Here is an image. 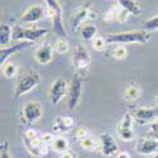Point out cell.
<instances>
[{
  "label": "cell",
  "instance_id": "cell-1",
  "mask_svg": "<svg viewBox=\"0 0 158 158\" xmlns=\"http://www.w3.org/2000/svg\"><path fill=\"white\" fill-rule=\"evenodd\" d=\"M151 34L147 31H129L106 35L108 44H129V43H139L144 44L149 41Z\"/></svg>",
  "mask_w": 158,
  "mask_h": 158
},
{
  "label": "cell",
  "instance_id": "cell-2",
  "mask_svg": "<svg viewBox=\"0 0 158 158\" xmlns=\"http://www.w3.org/2000/svg\"><path fill=\"white\" fill-rule=\"evenodd\" d=\"M41 84V76L37 71H28L24 72L18 77V80L14 86V96L20 98L25 94L31 93L33 89H35Z\"/></svg>",
  "mask_w": 158,
  "mask_h": 158
},
{
  "label": "cell",
  "instance_id": "cell-3",
  "mask_svg": "<svg viewBox=\"0 0 158 158\" xmlns=\"http://www.w3.org/2000/svg\"><path fill=\"white\" fill-rule=\"evenodd\" d=\"M43 115V108L39 101L31 100L23 104L20 109V122L24 125H33L41 120Z\"/></svg>",
  "mask_w": 158,
  "mask_h": 158
},
{
  "label": "cell",
  "instance_id": "cell-4",
  "mask_svg": "<svg viewBox=\"0 0 158 158\" xmlns=\"http://www.w3.org/2000/svg\"><path fill=\"white\" fill-rule=\"evenodd\" d=\"M48 33L47 28H28L22 25H14L13 27V39L19 42H31L34 43L43 38Z\"/></svg>",
  "mask_w": 158,
  "mask_h": 158
},
{
  "label": "cell",
  "instance_id": "cell-5",
  "mask_svg": "<svg viewBox=\"0 0 158 158\" xmlns=\"http://www.w3.org/2000/svg\"><path fill=\"white\" fill-rule=\"evenodd\" d=\"M69 84L63 77H57L53 80L48 89V101L53 105L60 104L64 98H67Z\"/></svg>",
  "mask_w": 158,
  "mask_h": 158
},
{
  "label": "cell",
  "instance_id": "cell-6",
  "mask_svg": "<svg viewBox=\"0 0 158 158\" xmlns=\"http://www.w3.org/2000/svg\"><path fill=\"white\" fill-rule=\"evenodd\" d=\"M82 86H84V81L82 77L76 75L69 86V93H67V108L73 110L77 108V105L80 104L81 100V95H82Z\"/></svg>",
  "mask_w": 158,
  "mask_h": 158
},
{
  "label": "cell",
  "instance_id": "cell-7",
  "mask_svg": "<svg viewBox=\"0 0 158 158\" xmlns=\"http://www.w3.org/2000/svg\"><path fill=\"white\" fill-rule=\"evenodd\" d=\"M72 64L77 71H87L91 66V56L86 47L82 44H77L73 48Z\"/></svg>",
  "mask_w": 158,
  "mask_h": 158
},
{
  "label": "cell",
  "instance_id": "cell-8",
  "mask_svg": "<svg viewBox=\"0 0 158 158\" xmlns=\"http://www.w3.org/2000/svg\"><path fill=\"white\" fill-rule=\"evenodd\" d=\"M99 152L104 157H113L119 153V146L109 133L99 135Z\"/></svg>",
  "mask_w": 158,
  "mask_h": 158
},
{
  "label": "cell",
  "instance_id": "cell-9",
  "mask_svg": "<svg viewBox=\"0 0 158 158\" xmlns=\"http://www.w3.org/2000/svg\"><path fill=\"white\" fill-rule=\"evenodd\" d=\"M46 15H47V8L39 4H33L25 9V11L20 17V22L24 24H33L42 20Z\"/></svg>",
  "mask_w": 158,
  "mask_h": 158
},
{
  "label": "cell",
  "instance_id": "cell-10",
  "mask_svg": "<svg viewBox=\"0 0 158 158\" xmlns=\"http://www.w3.org/2000/svg\"><path fill=\"white\" fill-rule=\"evenodd\" d=\"M135 153L139 156H158V139L144 137L138 139L135 144Z\"/></svg>",
  "mask_w": 158,
  "mask_h": 158
},
{
  "label": "cell",
  "instance_id": "cell-11",
  "mask_svg": "<svg viewBox=\"0 0 158 158\" xmlns=\"http://www.w3.org/2000/svg\"><path fill=\"white\" fill-rule=\"evenodd\" d=\"M131 115L134 118V122L139 124H148L153 123L158 118V109L154 108H138L131 111Z\"/></svg>",
  "mask_w": 158,
  "mask_h": 158
},
{
  "label": "cell",
  "instance_id": "cell-12",
  "mask_svg": "<svg viewBox=\"0 0 158 158\" xmlns=\"http://www.w3.org/2000/svg\"><path fill=\"white\" fill-rule=\"evenodd\" d=\"M53 52H55L53 46H52L51 43H48V42H44L35 49L34 58L39 64L46 66V64L51 63L52 60H53Z\"/></svg>",
  "mask_w": 158,
  "mask_h": 158
},
{
  "label": "cell",
  "instance_id": "cell-13",
  "mask_svg": "<svg viewBox=\"0 0 158 158\" xmlns=\"http://www.w3.org/2000/svg\"><path fill=\"white\" fill-rule=\"evenodd\" d=\"M75 127V120L70 115H64V116H57L53 123V133H57L60 135H63Z\"/></svg>",
  "mask_w": 158,
  "mask_h": 158
},
{
  "label": "cell",
  "instance_id": "cell-14",
  "mask_svg": "<svg viewBox=\"0 0 158 158\" xmlns=\"http://www.w3.org/2000/svg\"><path fill=\"white\" fill-rule=\"evenodd\" d=\"M32 44L33 43H31V42H19L14 46H9L6 48H2V51H0V66H3L5 62H8L9 58L13 55H15V53H18V52L31 47Z\"/></svg>",
  "mask_w": 158,
  "mask_h": 158
},
{
  "label": "cell",
  "instance_id": "cell-15",
  "mask_svg": "<svg viewBox=\"0 0 158 158\" xmlns=\"http://www.w3.org/2000/svg\"><path fill=\"white\" fill-rule=\"evenodd\" d=\"M90 6L89 5H82L77 9V11L73 14V19H72V28L76 31L78 28H81L85 20L89 19V14H90Z\"/></svg>",
  "mask_w": 158,
  "mask_h": 158
},
{
  "label": "cell",
  "instance_id": "cell-16",
  "mask_svg": "<svg viewBox=\"0 0 158 158\" xmlns=\"http://www.w3.org/2000/svg\"><path fill=\"white\" fill-rule=\"evenodd\" d=\"M13 39V27L9 24H3L0 28V47L6 48L10 46V42Z\"/></svg>",
  "mask_w": 158,
  "mask_h": 158
},
{
  "label": "cell",
  "instance_id": "cell-17",
  "mask_svg": "<svg viewBox=\"0 0 158 158\" xmlns=\"http://www.w3.org/2000/svg\"><path fill=\"white\" fill-rule=\"evenodd\" d=\"M47 8V15L53 19L56 17H62V6L60 5L58 0H44Z\"/></svg>",
  "mask_w": 158,
  "mask_h": 158
},
{
  "label": "cell",
  "instance_id": "cell-18",
  "mask_svg": "<svg viewBox=\"0 0 158 158\" xmlns=\"http://www.w3.org/2000/svg\"><path fill=\"white\" fill-rule=\"evenodd\" d=\"M51 148L53 149L56 153L62 154V153H64L66 151H69V148H70V142H69V139L66 138V137L58 135V137L55 138L53 143L51 144Z\"/></svg>",
  "mask_w": 158,
  "mask_h": 158
},
{
  "label": "cell",
  "instance_id": "cell-19",
  "mask_svg": "<svg viewBox=\"0 0 158 158\" xmlns=\"http://www.w3.org/2000/svg\"><path fill=\"white\" fill-rule=\"evenodd\" d=\"M118 3H119V6L122 9H124L131 15H139L142 11L139 4L135 0H118Z\"/></svg>",
  "mask_w": 158,
  "mask_h": 158
},
{
  "label": "cell",
  "instance_id": "cell-20",
  "mask_svg": "<svg viewBox=\"0 0 158 158\" xmlns=\"http://www.w3.org/2000/svg\"><path fill=\"white\" fill-rule=\"evenodd\" d=\"M81 37L84 41H94L98 37V27L95 24H84L80 29Z\"/></svg>",
  "mask_w": 158,
  "mask_h": 158
},
{
  "label": "cell",
  "instance_id": "cell-21",
  "mask_svg": "<svg viewBox=\"0 0 158 158\" xmlns=\"http://www.w3.org/2000/svg\"><path fill=\"white\" fill-rule=\"evenodd\" d=\"M140 96V87L137 84H130L125 87L123 98L125 101H134Z\"/></svg>",
  "mask_w": 158,
  "mask_h": 158
},
{
  "label": "cell",
  "instance_id": "cell-22",
  "mask_svg": "<svg viewBox=\"0 0 158 158\" xmlns=\"http://www.w3.org/2000/svg\"><path fill=\"white\" fill-rule=\"evenodd\" d=\"M80 146L82 149L89 151V152H93V151H99V137H93V135H89L85 139L80 140Z\"/></svg>",
  "mask_w": 158,
  "mask_h": 158
},
{
  "label": "cell",
  "instance_id": "cell-23",
  "mask_svg": "<svg viewBox=\"0 0 158 158\" xmlns=\"http://www.w3.org/2000/svg\"><path fill=\"white\" fill-rule=\"evenodd\" d=\"M2 73L5 78H13L15 77L17 73H18V66L11 62V61H8L5 62L3 66H2Z\"/></svg>",
  "mask_w": 158,
  "mask_h": 158
},
{
  "label": "cell",
  "instance_id": "cell-24",
  "mask_svg": "<svg viewBox=\"0 0 158 158\" xmlns=\"http://www.w3.org/2000/svg\"><path fill=\"white\" fill-rule=\"evenodd\" d=\"M53 48H55V52H57L58 55L67 53L70 49V43L67 41V38H57L53 44Z\"/></svg>",
  "mask_w": 158,
  "mask_h": 158
},
{
  "label": "cell",
  "instance_id": "cell-25",
  "mask_svg": "<svg viewBox=\"0 0 158 158\" xmlns=\"http://www.w3.org/2000/svg\"><path fill=\"white\" fill-rule=\"evenodd\" d=\"M133 124H134L133 115H131V113H127L122 118L120 123L118 124V129H133Z\"/></svg>",
  "mask_w": 158,
  "mask_h": 158
},
{
  "label": "cell",
  "instance_id": "cell-26",
  "mask_svg": "<svg viewBox=\"0 0 158 158\" xmlns=\"http://www.w3.org/2000/svg\"><path fill=\"white\" fill-rule=\"evenodd\" d=\"M111 56H113L115 60H124V58H127V56H128V51H127V48H125L124 46L116 44V46L113 48V51H111Z\"/></svg>",
  "mask_w": 158,
  "mask_h": 158
},
{
  "label": "cell",
  "instance_id": "cell-27",
  "mask_svg": "<svg viewBox=\"0 0 158 158\" xmlns=\"http://www.w3.org/2000/svg\"><path fill=\"white\" fill-rule=\"evenodd\" d=\"M116 131H118L119 138L124 142H130L135 138L134 129H116Z\"/></svg>",
  "mask_w": 158,
  "mask_h": 158
},
{
  "label": "cell",
  "instance_id": "cell-28",
  "mask_svg": "<svg viewBox=\"0 0 158 158\" xmlns=\"http://www.w3.org/2000/svg\"><path fill=\"white\" fill-rule=\"evenodd\" d=\"M143 29L147 32H153V31H158V14L154 15L153 18L148 19L144 22L143 24Z\"/></svg>",
  "mask_w": 158,
  "mask_h": 158
},
{
  "label": "cell",
  "instance_id": "cell-29",
  "mask_svg": "<svg viewBox=\"0 0 158 158\" xmlns=\"http://www.w3.org/2000/svg\"><path fill=\"white\" fill-rule=\"evenodd\" d=\"M106 44H108L106 38H102V37H96L93 41V47L98 52H102L105 48H106Z\"/></svg>",
  "mask_w": 158,
  "mask_h": 158
},
{
  "label": "cell",
  "instance_id": "cell-30",
  "mask_svg": "<svg viewBox=\"0 0 158 158\" xmlns=\"http://www.w3.org/2000/svg\"><path fill=\"white\" fill-rule=\"evenodd\" d=\"M75 135H76V139H77V140H82V139H85L86 137L90 135L89 129H87L86 127H80V128H77V130L75 131Z\"/></svg>",
  "mask_w": 158,
  "mask_h": 158
},
{
  "label": "cell",
  "instance_id": "cell-31",
  "mask_svg": "<svg viewBox=\"0 0 158 158\" xmlns=\"http://www.w3.org/2000/svg\"><path fill=\"white\" fill-rule=\"evenodd\" d=\"M0 158H11L10 152H9V146L8 142H3L2 146H0Z\"/></svg>",
  "mask_w": 158,
  "mask_h": 158
},
{
  "label": "cell",
  "instance_id": "cell-32",
  "mask_svg": "<svg viewBox=\"0 0 158 158\" xmlns=\"http://www.w3.org/2000/svg\"><path fill=\"white\" fill-rule=\"evenodd\" d=\"M55 135L52 134V133H44L42 137H41V140H42V143L43 144H47V146H51L52 143H53V140H55Z\"/></svg>",
  "mask_w": 158,
  "mask_h": 158
},
{
  "label": "cell",
  "instance_id": "cell-33",
  "mask_svg": "<svg viewBox=\"0 0 158 158\" xmlns=\"http://www.w3.org/2000/svg\"><path fill=\"white\" fill-rule=\"evenodd\" d=\"M128 15H129V13L120 8V10L115 14V19L119 20V22H127L128 20Z\"/></svg>",
  "mask_w": 158,
  "mask_h": 158
},
{
  "label": "cell",
  "instance_id": "cell-34",
  "mask_svg": "<svg viewBox=\"0 0 158 158\" xmlns=\"http://www.w3.org/2000/svg\"><path fill=\"white\" fill-rule=\"evenodd\" d=\"M37 137H38L37 130L33 129V128H29V129H27V130L24 131V138H23V139H28V140H31V139H34V138H37Z\"/></svg>",
  "mask_w": 158,
  "mask_h": 158
},
{
  "label": "cell",
  "instance_id": "cell-35",
  "mask_svg": "<svg viewBox=\"0 0 158 158\" xmlns=\"http://www.w3.org/2000/svg\"><path fill=\"white\" fill-rule=\"evenodd\" d=\"M149 133L153 138L158 139V118L151 124V128H149Z\"/></svg>",
  "mask_w": 158,
  "mask_h": 158
},
{
  "label": "cell",
  "instance_id": "cell-36",
  "mask_svg": "<svg viewBox=\"0 0 158 158\" xmlns=\"http://www.w3.org/2000/svg\"><path fill=\"white\" fill-rule=\"evenodd\" d=\"M60 158H76V153L69 149V151H66L64 153H62Z\"/></svg>",
  "mask_w": 158,
  "mask_h": 158
},
{
  "label": "cell",
  "instance_id": "cell-37",
  "mask_svg": "<svg viewBox=\"0 0 158 158\" xmlns=\"http://www.w3.org/2000/svg\"><path fill=\"white\" fill-rule=\"evenodd\" d=\"M116 158H130V154L125 151H122V152H119L116 154Z\"/></svg>",
  "mask_w": 158,
  "mask_h": 158
},
{
  "label": "cell",
  "instance_id": "cell-38",
  "mask_svg": "<svg viewBox=\"0 0 158 158\" xmlns=\"http://www.w3.org/2000/svg\"><path fill=\"white\" fill-rule=\"evenodd\" d=\"M154 102H156V104H157V105H158V95H157V96H156V98H154Z\"/></svg>",
  "mask_w": 158,
  "mask_h": 158
}]
</instances>
